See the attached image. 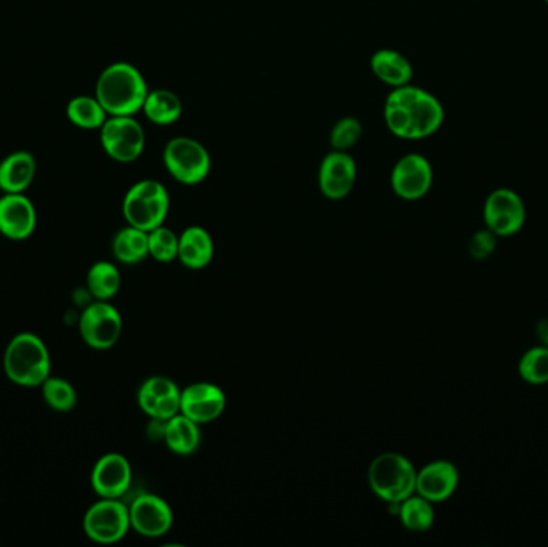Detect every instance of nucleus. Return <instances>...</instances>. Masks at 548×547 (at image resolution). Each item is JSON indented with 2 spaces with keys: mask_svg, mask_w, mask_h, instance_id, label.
Returning <instances> with one entry per match:
<instances>
[{
  "mask_svg": "<svg viewBox=\"0 0 548 547\" xmlns=\"http://www.w3.org/2000/svg\"><path fill=\"white\" fill-rule=\"evenodd\" d=\"M545 2H547V4H548V0H545Z\"/></svg>",
  "mask_w": 548,
  "mask_h": 547,
  "instance_id": "34",
  "label": "nucleus"
},
{
  "mask_svg": "<svg viewBox=\"0 0 548 547\" xmlns=\"http://www.w3.org/2000/svg\"><path fill=\"white\" fill-rule=\"evenodd\" d=\"M66 116L74 126L85 130L101 129L109 118L105 108L98 102V98L87 97V95L73 98L66 106Z\"/></svg>",
  "mask_w": 548,
  "mask_h": 547,
  "instance_id": "27",
  "label": "nucleus"
},
{
  "mask_svg": "<svg viewBox=\"0 0 548 547\" xmlns=\"http://www.w3.org/2000/svg\"><path fill=\"white\" fill-rule=\"evenodd\" d=\"M85 284L93 300H111L121 289V272L108 260H100L89 268Z\"/></svg>",
  "mask_w": 548,
  "mask_h": 547,
  "instance_id": "25",
  "label": "nucleus"
},
{
  "mask_svg": "<svg viewBox=\"0 0 548 547\" xmlns=\"http://www.w3.org/2000/svg\"><path fill=\"white\" fill-rule=\"evenodd\" d=\"M363 135V124L353 116H345L335 122L331 130L332 150L348 151L359 142Z\"/></svg>",
  "mask_w": 548,
  "mask_h": 547,
  "instance_id": "31",
  "label": "nucleus"
},
{
  "mask_svg": "<svg viewBox=\"0 0 548 547\" xmlns=\"http://www.w3.org/2000/svg\"><path fill=\"white\" fill-rule=\"evenodd\" d=\"M90 483L100 498L121 499L132 485V466L121 453L103 454L90 474Z\"/></svg>",
  "mask_w": 548,
  "mask_h": 547,
  "instance_id": "15",
  "label": "nucleus"
},
{
  "mask_svg": "<svg viewBox=\"0 0 548 547\" xmlns=\"http://www.w3.org/2000/svg\"><path fill=\"white\" fill-rule=\"evenodd\" d=\"M122 317L109 300H93L85 305L79 317V333L90 349L108 350L119 342Z\"/></svg>",
  "mask_w": 548,
  "mask_h": 547,
  "instance_id": "9",
  "label": "nucleus"
},
{
  "mask_svg": "<svg viewBox=\"0 0 548 547\" xmlns=\"http://www.w3.org/2000/svg\"><path fill=\"white\" fill-rule=\"evenodd\" d=\"M169 209V191L158 180H140L129 188L122 201L127 223L145 231L164 225Z\"/></svg>",
  "mask_w": 548,
  "mask_h": 547,
  "instance_id": "4",
  "label": "nucleus"
},
{
  "mask_svg": "<svg viewBox=\"0 0 548 547\" xmlns=\"http://www.w3.org/2000/svg\"><path fill=\"white\" fill-rule=\"evenodd\" d=\"M4 371L13 384L26 389L41 387L52 376L49 347L37 334H17L5 347Z\"/></svg>",
  "mask_w": 548,
  "mask_h": 547,
  "instance_id": "2",
  "label": "nucleus"
},
{
  "mask_svg": "<svg viewBox=\"0 0 548 547\" xmlns=\"http://www.w3.org/2000/svg\"><path fill=\"white\" fill-rule=\"evenodd\" d=\"M162 440L166 442L170 451L180 456H188L201 445V429L199 424L186 418L185 414L178 413L166 421Z\"/></svg>",
  "mask_w": 548,
  "mask_h": 547,
  "instance_id": "22",
  "label": "nucleus"
},
{
  "mask_svg": "<svg viewBox=\"0 0 548 547\" xmlns=\"http://www.w3.org/2000/svg\"><path fill=\"white\" fill-rule=\"evenodd\" d=\"M138 406L151 419L169 421L180 413L182 390L172 379L164 376L148 377L138 389Z\"/></svg>",
  "mask_w": 548,
  "mask_h": 547,
  "instance_id": "14",
  "label": "nucleus"
},
{
  "mask_svg": "<svg viewBox=\"0 0 548 547\" xmlns=\"http://www.w3.org/2000/svg\"><path fill=\"white\" fill-rule=\"evenodd\" d=\"M371 69L374 76L383 84L393 87H403L411 84L414 68L411 61L403 53L393 49H380L371 57Z\"/></svg>",
  "mask_w": 548,
  "mask_h": 547,
  "instance_id": "21",
  "label": "nucleus"
},
{
  "mask_svg": "<svg viewBox=\"0 0 548 547\" xmlns=\"http://www.w3.org/2000/svg\"><path fill=\"white\" fill-rule=\"evenodd\" d=\"M396 507H398L396 512H398L399 522L412 533H424L435 523L432 503L417 493L404 499Z\"/></svg>",
  "mask_w": 548,
  "mask_h": 547,
  "instance_id": "26",
  "label": "nucleus"
},
{
  "mask_svg": "<svg viewBox=\"0 0 548 547\" xmlns=\"http://www.w3.org/2000/svg\"><path fill=\"white\" fill-rule=\"evenodd\" d=\"M101 148L117 163L137 161L145 151L146 134L133 116H109L100 129Z\"/></svg>",
  "mask_w": 548,
  "mask_h": 547,
  "instance_id": "8",
  "label": "nucleus"
},
{
  "mask_svg": "<svg viewBox=\"0 0 548 547\" xmlns=\"http://www.w3.org/2000/svg\"><path fill=\"white\" fill-rule=\"evenodd\" d=\"M486 228L499 238L513 236L526 223V206L521 196L510 188H497L486 198L483 209Z\"/></svg>",
  "mask_w": 548,
  "mask_h": 547,
  "instance_id": "10",
  "label": "nucleus"
},
{
  "mask_svg": "<svg viewBox=\"0 0 548 547\" xmlns=\"http://www.w3.org/2000/svg\"><path fill=\"white\" fill-rule=\"evenodd\" d=\"M148 92L142 71L127 61L106 66L95 84V97L108 116H135L142 111Z\"/></svg>",
  "mask_w": 548,
  "mask_h": 547,
  "instance_id": "1",
  "label": "nucleus"
},
{
  "mask_svg": "<svg viewBox=\"0 0 548 547\" xmlns=\"http://www.w3.org/2000/svg\"><path fill=\"white\" fill-rule=\"evenodd\" d=\"M142 111L146 119L156 126H172L182 118L183 103L172 90H150L146 95Z\"/></svg>",
  "mask_w": 548,
  "mask_h": 547,
  "instance_id": "23",
  "label": "nucleus"
},
{
  "mask_svg": "<svg viewBox=\"0 0 548 547\" xmlns=\"http://www.w3.org/2000/svg\"><path fill=\"white\" fill-rule=\"evenodd\" d=\"M387 98L406 108L407 114L411 118V140L430 137L443 126V105L435 95L430 94L427 90L407 84V86L391 90Z\"/></svg>",
  "mask_w": 548,
  "mask_h": 547,
  "instance_id": "6",
  "label": "nucleus"
},
{
  "mask_svg": "<svg viewBox=\"0 0 548 547\" xmlns=\"http://www.w3.org/2000/svg\"><path fill=\"white\" fill-rule=\"evenodd\" d=\"M358 167L348 151L332 150L321 161L318 172L319 190L332 201L347 198L355 187Z\"/></svg>",
  "mask_w": 548,
  "mask_h": 547,
  "instance_id": "13",
  "label": "nucleus"
},
{
  "mask_svg": "<svg viewBox=\"0 0 548 547\" xmlns=\"http://www.w3.org/2000/svg\"><path fill=\"white\" fill-rule=\"evenodd\" d=\"M150 256L162 264H169L178 259V236L170 228L161 227L148 231Z\"/></svg>",
  "mask_w": 548,
  "mask_h": 547,
  "instance_id": "30",
  "label": "nucleus"
},
{
  "mask_svg": "<svg viewBox=\"0 0 548 547\" xmlns=\"http://www.w3.org/2000/svg\"><path fill=\"white\" fill-rule=\"evenodd\" d=\"M390 183L398 198L404 201L422 199L433 185L432 164L422 154H404L393 166Z\"/></svg>",
  "mask_w": 548,
  "mask_h": 547,
  "instance_id": "11",
  "label": "nucleus"
},
{
  "mask_svg": "<svg viewBox=\"0 0 548 547\" xmlns=\"http://www.w3.org/2000/svg\"><path fill=\"white\" fill-rule=\"evenodd\" d=\"M459 480V471L452 462L433 461L417 471L416 493L432 504L443 503L456 493Z\"/></svg>",
  "mask_w": 548,
  "mask_h": 547,
  "instance_id": "18",
  "label": "nucleus"
},
{
  "mask_svg": "<svg viewBox=\"0 0 548 547\" xmlns=\"http://www.w3.org/2000/svg\"><path fill=\"white\" fill-rule=\"evenodd\" d=\"M42 398L50 410L58 413L73 411L77 405V392L71 382L63 377L49 376L41 385Z\"/></svg>",
  "mask_w": 548,
  "mask_h": 547,
  "instance_id": "28",
  "label": "nucleus"
},
{
  "mask_svg": "<svg viewBox=\"0 0 548 547\" xmlns=\"http://www.w3.org/2000/svg\"><path fill=\"white\" fill-rule=\"evenodd\" d=\"M497 238L499 236L492 233L489 228L476 231L475 235L468 241V254L475 260L488 259L492 256V252L496 251Z\"/></svg>",
  "mask_w": 548,
  "mask_h": 547,
  "instance_id": "32",
  "label": "nucleus"
},
{
  "mask_svg": "<svg viewBox=\"0 0 548 547\" xmlns=\"http://www.w3.org/2000/svg\"><path fill=\"white\" fill-rule=\"evenodd\" d=\"M113 254L117 262H121V264H140L142 260L150 256L148 231L140 230L132 225H127L117 231L113 238Z\"/></svg>",
  "mask_w": 548,
  "mask_h": 547,
  "instance_id": "24",
  "label": "nucleus"
},
{
  "mask_svg": "<svg viewBox=\"0 0 548 547\" xmlns=\"http://www.w3.org/2000/svg\"><path fill=\"white\" fill-rule=\"evenodd\" d=\"M367 480L377 498L399 504L416 493L417 471L403 454L383 453L371 462Z\"/></svg>",
  "mask_w": 548,
  "mask_h": 547,
  "instance_id": "3",
  "label": "nucleus"
},
{
  "mask_svg": "<svg viewBox=\"0 0 548 547\" xmlns=\"http://www.w3.org/2000/svg\"><path fill=\"white\" fill-rule=\"evenodd\" d=\"M82 527L93 543H119L132 530L129 506L121 499L100 498L85 512Z\"/></svg>",
  "mask_w": 548,
  "mask_h": 547,
  "instance_id": "7",
  "label": "nucleus"
},
{
  "mask_svg": "<svg viewBox=\"0 0 548 547\" xmlns=\"http://www.w3.org/2000/svg\"><path fill=\"white\" fill-rule=\"evenodd\" d=\"M536 336L540 341V345L548 347V318L540 320L536 326Z\"/></svg>",
  "mask_w": 548,
  "mask_h": 547,
  "instance_id": "33",
  "label": "nucleus"
},
{
  "mask_svg": "<svg viewBox=\"0 0 548 547\" xmlns=\"http://www.w3.org/2000/svg\"><path fill=\"white\" fill-rule=\"evenodd\" d=\"M518 374L526 384H548V347L537 345L524 352L518 363Z\"/></svg>",
  "mask_w": 548,
  "mask_h": 547,
  "instance_id": "29",
  "label": "nucleus"
},
{
  "mask_svg": "<svg viewBox=\"0 0 548 547\" xmlns=\"http://www.w3.org/2000/svg\"><path fill=\"white\" fill-rule=\"evenodd\" d=\"M37 227V211L25 193L0 196V235L7 240L25 241Z\"/></svg>",
  "mask_w": 548,
  "mask_h": 547,
  "instance_id": "16",
  "label": "nucleus"
},
{
  "mask_svg": "<svg viewBox=\"0 0 548 547\" xmlns=\"http://www.w3.org/2000/svg\"><path fill=\"white\" fill-rule=\"evenodd\" d=\"M162 161L178 183L199 185L212 171V158L206 146L196 138L174 137L167 142Z\"/></svg>",
  "mask_w": 548,
  "mask_h": 547,
  "instance_id": "5",
  "label": "nucleus"
},
{
  "mask_svg": "<svg viewBox=\"0 0 548 547\" xmlns=\"http://www.w3.org/2000/svg\"><path fill=\"white\" fill-rule=\"evenodd\" d=\"M37 163L28 151H15L0 161V190L25 193L36 177Z\"/></svg>",
  "mask_w": 548,
  "mask_h": 547,
  "instance_id": "20",
  "label": "nucleus"
},
{
  "mask_svg": "<svg viewBox=\"0 0 548 547\" xmlns=\"http://www.w3.org/2000/svg\"><path fill=\"white\" fill-rule=\"evenodd\" d=\"M130 527L145 538H161L174 525V511L166 499L153 493H143L129 506Z\"/></svg>",
  "mask_w": 548,
  "mask_h": 547,
  "instance_id": "12",
  "label": "nucleus"
},
{
  "mask_svg": "<svg viewBox=\"0 0 548 547\" xmlns=\"http://www.w3.org/2000/svg\"><path fill=\"white\" fill-rule=\"evenodd\" d=\"M214 254V240L206 228L193 225L178 236V260L182 262L183 267L202 270L210 265Z\"/></svg>",
  "mask_w": 548,
  "mask_h": 547,
  "instance_id": "19",
  "label": "nucleus"
},
{
  "mask_svg": "<svg viewBox=\"0 0 548 547\" xmlns=\"http://www.w3.org/2000/svg\"><path fill=\"white\" fill-rule=\"evenodd\" d=\"M226 408V395L218 385L196 382L182 390L180 413L196 424H209L222 416Z\"/></svg>",
  "mask_w": 548,
  "mask_h": 547,
  "instance_id": "17",
  "label": "nucleus"
}]
</instances>
